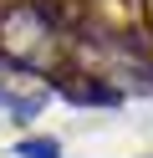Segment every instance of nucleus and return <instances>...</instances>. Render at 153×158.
Segmentation results:
<instances>
[{
	"label": "nucleus",
	"instance_id": "nucleus-1",
	"mask_svg": "<svg viewBox=\"0 0 153 158\" xmlns=\"http://www.w3.org/2000/svg\"><path fill=\"white\" fill-rule=\"evenodd\" d=\"M51 21L46 5H15V10L0 15V51H5L10 66H26V72H41L51 61Z\"/></svg>",
	"mask_w": 153,
	"mask_h": 158
},
{
	"label": "nucleus",
	"instance_id": "nucleus-2",
	"mask_svg": "<svg viewBox=\"0 0 153 158\" xmlns=\"http://www.w3.org/2000/svg\"><path fill=\"white\" fill-rule=\"evenodd\" d=\"M0 107H5L15 123H26V117H36V107H41V97H20V92H10V87H0Z\"/></svg>",
	"mask_w": 153,
	"mask_h": 158
},
{
	"label": "nucleus",
	"instance_id": "nucleus-3",
	"mask_svg": "<svg viewBox=\"0 0 153 158\" xmlns=\"http://www.w3.org/2000/svg\"><path fill=\"white\" fill-rule=\"evenodd\" d=\"M15 153H20V158H61V148L51 143V138H20Z\"/></svg>",
	"mask_w": 153,
	"mask_h": 158
}]
</instances>
